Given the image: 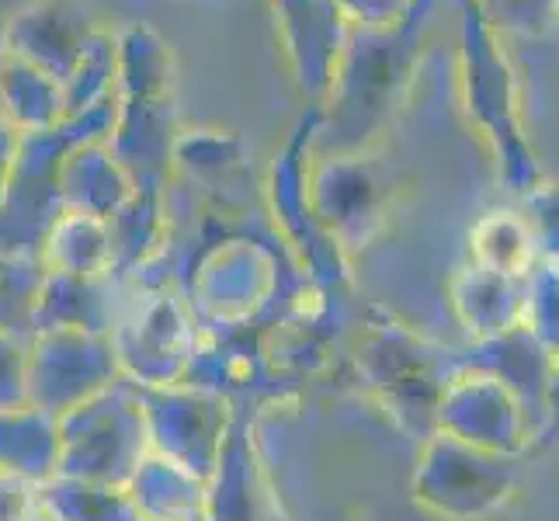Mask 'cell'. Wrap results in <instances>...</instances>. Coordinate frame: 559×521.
I'll use <instances>...</instances> for the list:
<instances>
[{"label":"cell","instance_id":"7c38bea8","mask_svg":"<svg viewBox=\"0 0 559 521\" xmlns=\"http://www.w3.org/2000/svg\"><path fill=\"white\" fill-rule=\"evenodd\" d=\"M60 191H63V212H84V216L111 220L119 212L136 181L129 178V170L115 161L105 140H87L70 150L60 174Z\"/></svg>","mask_w":559,"mask_h":521},{"label":"cell","instance_id":"277c9868","mask_svg":"<svg viewBox=\"0 0 559 521\" xmlns=\"http://www.w3.org/2000/svg\"><path fill=\"white\" fill-rule=\"evenodd\" d=\"M417 505L441 521H487L518 494L514 459L473 449L452 435L435 431L420 441L411 479Z\"/></svg>","mask_w":559,"mask_h":521},{"label":"cell","instance_id":"4fadbf2b","mask_svg":"<svg viewBox=\"0 0 559 521\" xmlns=\"http://www.w3.org/2000/svg\"><path fill=\"white\" fill-rule=\"evenodd\" d=\"M115 52H119V87L115 102H153L175 98L178 91V63L167 38L146 25L129 22L115 32Z\"/></svg>","mask_w":559,"mask_h":521},{"label":"cell","instance_id":"9c48e42d","mask_svg":"<svg viewBox=\"0 0 559 521\" xmlns=\"http://www.w3.org/2000/svg\"><path fill=\"white\" fill-rule=\"evenodd\" d=\"M98 28L102 25L94 22L84 0H28L4 17V35L14 60L43 70L60 84Z\"/></svg>","mask_w":559,"mask_h":521},{"label":"cell","instance_id":"8fae6325","mask_svg":"<svg viewBox=\"0 0 559 521\" xmlns=\"http://www.w3.org/2000/svg\"><path fill=\"white\" fill-rule=\"evenodd\" d=\"M452 310L473 341H490L525 323V275L469 264L452 279Z\"/></svg>","mask_w":559,"mask_h":521},{"label":"cell","instance_id":"603a6c76","mask_svg":"<svg viewBox=\"0 0 559 521\" xmlns=\"http://www.w3.org/2000/svg\"><path fill=\"white\" fill-rule=\"evenodd\" d=\"M46 268L28 258L0 254V331L11 334L17 327H32V310Z\"/></svg>","mask_w":559,"mask_h":521},{"label":"cell","instance_id":"f546056e","mask_svg":"<svg viewBox=\"0 0 559 521\" xmlns=\"http://www.w3.org/2000/svg\"><path fill=\"white\" fill-rule=\"evenodd\" d=\"M11 60V49H8V35H4V22H0V81H4V70Z\"/></svg>","mask_w":559,"mask_h":521},{"label":"cell","instance_id":"7402d4cb","mask_svg":"<svg viewBox=\"0 0 559 521\" xmlns=\"http://www.w3.org/2000/svg\"><path fill=\"white\" fill-rule=\"evenodd\" d=\"M525 331L559 362V264L552 261L525 275Z\"/></svg>","mask_w":559,"mask_h":521},{"label":"cell","instance_id":"d6986e66","mask_svg":"<svg viewBox=\"0 0 559 521\" xmlns=\"http://www.w3.org/2000/svg\"><path fill=\"white\" fill-rule=\"evenodd\" d=\"M115 87H119V52H115V32L98 28L84 46L81 60L63 81V108L67 119L87 115L102 105L115 102Z\"/></svg>","mask_w":559,"mask_h":521},{"label":"cell","instance_id":"484cf974","mask_svg":"<svg viewBox=\"0 0 559 521\" xmlns=\"http://www.w3.org/2000/svg\"><path fill=\"white\" fill-rule=\"evenodd\" d=\"M352 28H390L403 14L407 0H334Z\"/></svg>","mask_w":559,"mask_h":521},{"label":"cell","instance_id":"44dd1931","mask_svg":"<svg viewBox=\"0 0 559 521\" xmlns=\"http://www.w3.org/2000/svg\"><path fill=\"white\" fill-rule=\"evenodd\" d=\"M243 161V140L226 129H181L175 143V167L191 178H223Z\"/></svg>","mask_w":559,"mask_h":521},{"label":"cell","instance_id":"5b68a950","mask_svg":"<svg viewBox=\"0 0 559 521\" xmlns=\"http://www.w3.org/2000/svg\"><path fill=\"white\" fill-rule=\"evenodd\" d=\"M115 372H119V352L102 334L70 331V327L38 331L28 352V407L63 417L115 386Z\"/></svg>","mask_w":559,"mask_h":521},{"label":"cell","instance_id":"d4e9b609","mask_svg":"<svg viewBox=\"0 0 559 521\" xmlns=\"http://www.w3.org/2000/svg\"><path fill=\"white\" fill-rule=\"evenodd\" d=\"M528 234L535 244V254L543 261L559 264V191H543V196L532 199V216Z\"/></svg>","mask_w":559,"mask_h":521},{"label":"cell","instance_id":"83f0119b","mask_svg":"<svg viewBox=\"0 0 559 521\" xmlns=\"http://www.w3.org/2000/svg\"><path fill=\"white\" fill-rule=\"evenodd\" d=\"M17 137H22V132L11 129L4 119H0V188H4V178H8V170H11L14 150H17Z\"/></svg>","mask_w":559,"mask_h":521},{"label":"cell","instance_id":"4316f807","mask_svg":"<svg viewBox=\"0 0 559 521\" xmlns=\"http://www.w3.org/2000/svg\"><path fill=\"white\" fill-rule=\"evenodd\" d=\"M38 508V487L22 476L0 473V521H28Z\"/></svg>","mask_w":559,"mask_h":521},{"label":"cell","instance_id":"e0dca14e","mask_svg":"<svg viewBox=\"0 0 559 521\" xmlns=\"http://www.w3.org/2000/svg\"><path fill=\"white\" fill-rule=\"evenodd\" d=\"M38 508L56 521H143L122 484L81 476H52L38 487Z\"/></svg>","mask_w":559,"mask_h":521},{"label":"cell","instance_id":"8992f818","mask_svg":"<svg viewBox=\"0 0 559 521\" xmlns=\"http://www.w3.org/2000/svg\"><path fill=\"white\" fill-rule=\"evenodd\" d=\"M435 431L508 459H518L532 446V424L518 396L497 376L473 365H455L438 400Z\"/></svg>","mask_w":559,"mask_h":521},{"label":"cell","instance_id":"2e32d148","mask_svg":"<svg viewBox=\"0 0 559 521\" xmlns=\"http://www.w3.org/2000/svg\"><path fill=\"white\" fill-rule=\"evenodd\" d=\"M60 470L56 417L35 407L0 411V473L22 476L43 487Z\"/></svg>","mask_w":559,"mask_h":521},{"label":"cell","instance_id":"ffe728a7","mask_svg":"<svg viewBox=\"0 0 559 521\" xmlns=\"http://www.w3.org/2000/svg\"><path fill=\"white\" fill-rule=\"evenodd\" d=\"M535 244L528 234V223L511 216V212H497L484 220L473 234V264L490 268V272L504 275H528L535 268Z\"/></svg>","mask_w":559,"mask_h":521},{"label":"cell","instance_id":"52a82bcc","mask_svg":"<svg viewBox=\"0 0 559 521\" xmlns=\"http://www.w3.org/2000/svg\"><path fill=\"white\" fill-rule=\"evenodd\" d=\"M313 220L334 244L365 247L382 223V185L361 153H323L306 178Z\"/></svg>","mask_w":559,"mask_h":521},{"label":"cell","instance_id":"9a60e30c","mask_svg":"<svg viewBox=\"0 0 559 521\" xmlns=\"http://www.w3.org/2000/svg\"><path fill=\"white\" fill-rule=\"evenodd\" d=\"M38 264L56 275L108 279L115 272V247L108 223L98 216H84V212H63L49 229Z\"/></svg>","mask_w":559,"mask_h":521},{"label":"cell","instance_id":"5bb4252c","mask_svg":"<svg viewBox=\"0 0 559 521\" xmlns=\"http://www.w3.org/2000/svg\"><path fill=\"white\" fill-rule=\"evenodd\" d=\"M143 521H205V479L164 455H146L126 484Z\"/></svg>","mask_w":559,"mask_h":521},{"label":"cell","instance_id":"3957f363","mask_svg":"<svg viewBox=\"0 0 559 521\" xmlns=\"http://www.w3.org/2000/svg\"><path fill=\"white\" fill-rule=\"evenodd\" d=\"M56 431H60L56 476H81L126 487L150 449L143 396L126 382H115L98 396L84 400L81 407L56 417Z\"/></svg>","mask_w":559,"mask_h":521},{"label":"cell","instance_id":"6da1fadb","mask_svg":"<svg viewBox=\"0 0 559 521\" xmlns=\"http://www.w3.org/2000/svg\"><path fill=\"white\" fill-rule=\"evenodd\" d=\"M115 122V102L52 129L22 132L11 170L0 188V254L38 261L52 223L63 216L60 174L73 146L105 140Z\"/></svg>","mask_w":559,"mask_h":521},{"label":"cell","instance_id":"ac0fdd59","mask_svg":"<svg viewBox=\"0 0 559 521\" xmlns=\"http://www.w3.org/2000/svg\"><path fill=\"white\" fill-rule=\"evenodd\" d=\"M0 119L17 132H38L60 126L67 119L63 84L11 56L4 81H0Z\"/></svg>","mask_w":559,"mask_h":521},{"label":"cell","instance_id":"7a4b0ae2","mask_svg":"<svg viewBox=\"0 0 559 521\" xmlns=\"http://www.w3.org/2000/svg\"><path fill=\"white\" fill-rule=\"evenodd\" d=\"M455 355L414 334L396 320L372 323L358 347V369L376 400L411 438L435 435L438 400L455 372Z\"/></svg>","mask_w":559,"mask_h":521},{"label":"cell","instance_id":"f1b7e54d","mask_svg":"<svg viewBox=\"0 0 559 521\" xmlns=\"http://www.w3.org/2000/svg\"><path fill=\"white\" fill-rule=\"evenodd\" d=\"M559 438V362H556V376H552V390H549V414H546V428L538 435V441H556Z\"/></svg>","mask_w":559,"mask_h":521},{"label":"cell","instance_id":"cb8c5ba5","mask_svg":"<svg viewBox=\"0 0 559 521\" xmlns=\"http://www.w3.org/2000/svg\"><path fill=\"white\" fill-rule=\"evenodd\" d=\"M28 407V352L0 331V411Z\"/></svg>","mask_w":559,"mask_h":521},{"label":"cell","instance_id":"30bf717a","mask_svg":"<svg viewBox=\"0 0 559 521\" xmlns=\"http://www.w3.org/2000/svg\"><path fill=\"white\" fill-rule=\"evenodd\" d=\"M459 365H473V369H484L497 376L508 390L518 396V403L525 407L528 424H532V446L538 441L546 428V414H549V390H552V376H556V358L538 344L525 323L514 327V331L490 338V341H473L466 355H455Z\"/></svg>","mask_w":559,"mask_h":521},{"label":"cell","instance_id":"ba28073f","mask_svg":"<svg viewBox=\"0 0 559 521\" xmlns=\"http://www.w3.org/2000/svg\"><path fill=\"white\" fill-rule=\"evenodd\" d=\"M299 91L313 108L323 105L352 25L334 0H267Z\"/></svg>","mask_w":559,"mask_h":521}]
</instances>
